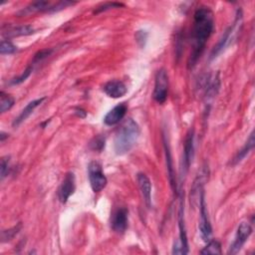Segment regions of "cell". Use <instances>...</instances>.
I'll return each instance as SVG.
<instances>
[{
    "label": "cell",
    "instance_id": "12",
    "mask_svg": "<svg viewBox=\"0 0 255 255\" xmlns=\"http://www.w3.org/2000/svg\"><path fill=\"white\" fill-rule=\"evenodd\" d=\"M103 90L107 96H109L110 98H113V99L121 98V97L125 96L128 92L127 86L125 85V83H123L120 80H112V81L107 82L104 85Z\"/></svg>",
    "mask_w": 255,
    "mask_h": 255
},
{
    "label": "cell",
    "instance_id": "22",
    "mask_svg": "<svg viewBox=\"0 0 255 255\" xmlns=\"http://www.w3.org/2000/svg\"><path fill=\"white\" fill-rule=\"evenodd\" d=\"M17 47L13 45L9 40H2L0 44V53L1 55H9L17 52Z\"/></svg>",
    "mask_w": 255,
    "mask_h": 255
},
{
    "label": "cell",
    "instance_id": "1",
    "mask_svg": "<svg viewBox=\"0 0 255 255\" xmlns=\"http://www.w3.org/2000/svg\"><path fill=\"white\" fill-rule=\"evenodd\" d=\"M214 29V18L212 11L205 6L196 9L193 15L191 31V53L188 59V68L195 66L205 48L206 42Z\"/></svg>",
    "mask_w": 255,
    "mask_h": 255
},
{
    "label": "cell",
    "instance_id": "7",
    "mask_svg": "<svg viewBox=\"0 0 255 255\" xmlns=\"http://www.w3.org/2000/svg\"><path fill=\"white\" fill-rule=\"evenodd\" d=\"M200 220H199V232L202 240L204 242H208L210 240L211 234H212V227L208 218L206 205H205V199H204V191L202 190L200 192Z\"/></svg>",
    "mask_w": 255,
    "mask_h": 255
},
{
    "label": "cell",
    "instance_id": "24",
    "mask_svg": "<svg viewBox=\"0 0 255 255\" xmlns=\"http://www.w3.org/2000/svg\"><path fill=\"white\" fill-rule=\"evenodd\" d=\"M21 229V223H19L17 226H14L8 230H3L2 231V242H6L11 240Z\"/></svg>",
    "mask_w": 255,
    "mask_h": 255
},
{
    "label": "cell",
    "instance_id": "4",
    "mask_svg": "<svg viewBox=\"0 0 255 255\" xmlns=\"http://www.w3.org/2000/svg\"><path fill=\"white\" fill-rule=\"evenodd\" d=\"M88 174L90 185L95 193L102 191L106 187L108 180L103 172V167L100 162L91 161L88 166Z\"/></svg>",
    "mask_w": 255,
    "mask_h": 255
},
{
    "label": "cell",
    "instance_id": "11",
    "mask_svg": "<svg viewBox=\"0 0 255 255\" xmlns=\"http://www.w3.org/2000/svg\"><path fill=\"white\" fill-rule=\"evenodd\" d=\"M128 211L126 207H120L114 211L111 218L112 229L117 233H124L128 228Z\"/></svg>",
    "mask_w": 255,
    "mask_h": 255
},
{
    "label": "cell",
    "instance_id": "25",
    "mask_svg": "<svg viewBox=\"0 0 255 255\" xmlns=\"http://www.w3.org/2000/svg\"><path fill=\"white\" fill-rule=\"evenodd\" d=\"M90 147L93 150H97V151L103 150V148L105 147V137H103L101 135L94 137L92 139V141L90 142Z\"/></svg>",
    "mask_w": 255,
    "mask_h": 255
},
{
    "label": "cell",
    "instance_id": "10",
    "mask_svg": "<svg viewBox=\"0 0 255 255\" xmlns=\"http://www.w3.org/2000/svg\"><path fill=\"white\" fill-rule=\"evenodd\" d=\"M76 189V180H75V174L74 172L70 171L67 172L62 183L60 184L58 188V199L61 203H66L70 196L74 193Z\"/></svg>",
    "mask_w": 255,
    "mask_h": 255
},
{
    "label": "cell",
    "instance_id": "18",
    "mask_svg": "<svg viewBox=\"0 0 255 255\" xmlns=\"http://www.w3.org/2000/svg\"><path fill=\"white\" fill-rule=\"evenodd\" d=\"M52 3L49 1H36L32 2L28 6H26L24 9H22L19 14L20 15H27L31 13H36V12H46L48 13L49 8L51 7Z\"/></svg>",
    "mask_w": 255,
    "mask_h": 255
},
{
    "label": "cell",
    "instance_id": "16",
    "mask_svg": "<svg viewBox=\"0 0 255 255\" xmlns=\"http://www.w3.org/2000/svg\"><path fill=\"white\" fill-rule=\"evenodd\" d=\"M34 32H35L34 28L30 25H18V26L7 27V30L3 31V35L8 38H11V37L31 35Z\"/></svg>",
    "mask_w": 255,
    "mask_h": 255
},
{
    "label": "cell",
    "instance_id": "15",
    "mask_svg": "<svg viewBox=\"0 0 255 255\" xmlns=\"http://www.w3.org/2000/svg\"><path fill=\"white\" fill-rule=\"evenodd\" d=\"M45 99H46V98L43 97V98H40V99L31 101L30 103H28L27 106L22 110V112L20 113V115L14 120V122H13V124H12L13 127H18L21 123H23L24 121H26V120L30 117V115L33 114L34 110H35L37 107H39V106L43 103V101H44Z\"/></svg>",
    "mask_w": 255,
    "mask_h": 255
},
{
    "label": "cell",
    "instance_id": "17",
    "mask_svg": "<svg viewBox=\"0 0 255 255\" xmlns=\"http://www.w3.org/2000/svg\"><path fill=\"white\" fill-rule=\"evenodd\" d=\"M164 142V151H165V159H166V167H167V173H168V179L170 182L171 188L175 191H177V186H176V180H175V174L173 170V164H172V157L169 149V145L166 142L165 139H163Z\"/></svg>",
    "mask_w": 255,
    "mask_h": 255
},
{
    "label": "cell",
    "instance_id": "3",
    "mask_svg": "<svg viewBox=\"0 0 255 255\" xmlns=\"http://www.w3.org/2000/svg\"><path fill=\"white\" fill-rule=\"evenodd\" d=\"M241 26H242V12H241V10H238L234 23L225 30V32L223 33V35L221 36V38L219 39L217 44L212 49V51L210 53L211 60L215 59L230 44H232V41L237 37V34L240 31Z\"/></svg>",
    "mask_w": 255,
    "mask_h": 255
},
{
    "label": "cell",
    "instance_id": "20",
    "mask_svg": "<svg viewBox=\"0 0 255 255\" xmlns=\"http://www.w3.org/2000/svg\"><path fill=\"white\" fill-rule=\"evenodd\" d=\"M14 103L15 101L10 95L5 94L4 92L0 93V112L1 113H5L6 111L10 110L13 107Z\"/></svg>",
    "mask_w": 255,
    "mask_h": 255
},
{
    "label": "cell",
    "instance_id": "14",
    "mask_svg": "<svg viewBox=\"0 0 255 255\" xmlns=\"http://www.w3.org/2000/svg\"><path fill=\"white\" fill-rule=\"evenodd\" d=\"M137 183L140 189L142 198L146 207L149 209L151 207V183L149 178L144 173L137 174Z\"/></svg>",
    "mask_w": 255,
    "mask_h": 255
},
{
    "label": "cell",
    "instance_id": "27",
    "mask_svg": "<svg viewBox=\"0 0 255 255\" xmlns=\"http://www.w3.org/2000/svg\"><path fill=\"white\" fill-rule=\"evenodd\" d=\"M124 6L122 3H117V2H109V3H105L103 4L102 6L98 7V9L95 11V13H100V12H103V11H107L109 9H112V8H119V7H122Z\"/></svg>",
    "mask_w": 255,
    "mask_h": 255
},
{
    "label": "cell",
    "instance_id": "26",
    "mask_svg": "<svg viewBox=\"0 0 255 255\" xmlns=\"http://www.w3.org/2000/svg\"><path fill=\"white\" fill-rule=\"evenodd\" d=\"M9 156H3L1 159V179H4V177L8 174L9 171Z\"/></svg>",
    "mask_w": 255,
    "mask_h": 255
},
{
    "label": "cell",
    "instance_id": "6",
    "mask_svg": "<svg viewBox=\"0 0 255 255\" xmlns=\"http://www.w3.org/2000/svg\"><path fill=\"white\" fill-rule=\"evenodd\" d=\"M183 204L182 200L180 201V207L178 212V227H179V237L174 242L172 248V254H187L188 253V243H187V235L184 224V214H183Z\"/></svg>",
    "mask_w": 255,
    "mask_h": 255
},
{
    "label": "cell",
    "instance_id": "13",
    "mask_svg": "<svg viewBox=\"0 0 255 255\" xmlns=\"http://www.w3.org/2000/svg\"><path fill=\"white\" fill-rule=\"evenodd\" d=\"M128 111V106L126 103H121L114 107L111 111L108 112V114L104 118V123L107 126H114L120 123L123 118L125 117L126 113Z\"/></svg>",
    "mask_w": 255,
    "mask_h": 255
},
{
    "label": "cell",
    "instance_id": "23",
    "mask_svg": "<svg viewBox=\"0 0 255 255\" xmlns=\"http://www.w3.org/2000/svg\"><path fill=\"white\" fill-rule=\"evenodd\" d=\"M34 67H35V66H33L32 64H30V65L25 69V71H24L19 77H17V78H15V79L11 80L10 84H11V85H19V84L23 83V82L31 75L32 71L34 70Z\"/></svg>",
    "mask_w": 255,
    "mask_h": 255
},
{
    "label": "cell",
    "instance_id": "5",
    "mask_svg": "<svg viewBox=\"0 0 255 255\" xmlns=\"http://www.w3.org/2000/svg\"><path fill=\"white\" fill-rule=\"evenodd\" d=\"M167 94H168V76L164 69H160L155 74L152 98L156 103L163 104L167 99Z\"/></svg>",
    "mask_w": 255,
    "mask_h": 255
},
{
    "label": "cell",
    "instance_id": "19",
    "mask_svg": "<svg viewBox=\"0 0 255 255\" xmlns=\"http://www.w3.org/2000/svg\"><path fill=\"white\" fill-rule=\"evenodd\" d=\"M254 143H255V140H254V131H252L247 139V141L245 142L244 146L237 152V154L235 155V157L233 158V164H236L238 162H240L254 147Z\"/></svg>",
    "mask_w": 255,
    "mask_h": 255
},
{
    "label": "cell",
    "instance_id": "21",
    "mask_svg": "<svg viewBox=\"0 0 255 255\" xmlns=\"http://www.w3.org/2000/svg\"><path fill=\"white\" fill-rule=\"evenodd\" d=\"M201 254H221V245L217 240H209L207 245L200 251Z\"/></svg>",
    "mask_w": 255,
    "mask_h": 255
},
{
    "label": "cell",
    "instance_id": "8",
    "mask_svg": "<svg viewBox=\"0 0 255 255\" xmlns=\"http://www.w3.org/2000/svg\"><path fill=\"white\" fill-rule=\"evenodd\" d=\"M251 233H252L251 225L248 222H241L240 225L237 228L236 235L234 237V241L230 245L228 253L229 254H236V253H238L241 250V248L244 245V243L249 238V236L251 235Z\"/></svg>",
    "mask_w": 255,
    "mask_h": 255
},
{
    "label": "cell",
    "instance_id": "2",
    "mask_svg": "<svg viewBox=\"0 0 255 255\" xmlns=\"http://www.w3.org/2000/svg\"><path fill=\"white\" fill-rule=\"evenodd\" d=\"M140 128L132 119L126 120L118 128L114 138V148L118 155H124L130 151L136 143Z\"/></svg>",
    "mask_w": 255,
    "mask_h": 255
},
{
    "label": "cell",
    "instance_id": "9",
    "mask_svg": "<svg viewBox=\"0 0 255 255\" xmlns=\"http://www.w3.org/2000/svg\"><path fill=\"white\" fill-rule=\"evenodd\" d=\"M194 155V129L190 128L186 134L183 148V157H182V167L181 171L183 176L186 174Z\"/></svg>",
    "mask_w": 255,
    "mask_h": 255
},
{
    "label": "cell",
    "instance_id": "28",
    "mask_svg": "<svg viewBox=\"0 0 255 255\" xmlns=\"http://www.w3.org/2000/svg\"><path fill=\"white\" fill-rule=\"evenodd\" d=\"M75 114H76L78 117H80V118H85V117L87 116V113H86L84 110H82L81 108H76V109H75Z\"/></svg>",
    "mask_w": 255,
    "mask_h": 255
}]
</instances>
